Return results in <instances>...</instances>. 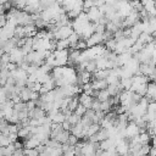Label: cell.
I'll list each match as a JSON object with an SVG mask.
<instances>
[{
    "label": "cell",
    "instance_id": "obj_1",
    "mask_svg": "<svg viewBox=\"0 0 156 156\" xmlns=\"http://www.w3.org/2000/svg\"><path fill=\"white\" fill-rule=\"evenodd\" d=\"M72 33H73V29H72L71 26H63V27H60V28L54 33V39H55V40L67 39Z\"/></svg>",
    "mask_w": 156,
    "mask_h": 156
},
{
    "label": "cell",
    "instance_id": "obj_2",
    "mask_svg": "<svg viewBox=\"0 0 156 156\" xmlns=\"http://www.w3.org/2000/svg\"><path fill=\"white\" fill-rule=\"evenodd\" d=\"M9 55H10V62H13L16 65L21 63L23 61V58H24V55H23V52H22V50L20 48L12 49Z\"/></svg>",
    "mask_w": 156,
    "mask_h": 156
},
{
    "label": "cell",
    "instance_id": "obj_3",
    "mask_svg": "<svg viewBox=\"0 0 156 156\" xmlns=\"http://www.w3.org/2000/svg\"><path fill=\"white\" fill-rule=\"evenodd\" d=\"M85 44H87V48H91V46L102 44V34L94 32L88 39H85Z\"/></svg>",
    "mask_w": 156,
    "mask_h": 156
},
{
    "label": "cell",
    "instance_id": "obj_4",
    "mask_svg": "<svg viewBox=\"0 0 156 156\" xmlns=\"http://www.w3.org/2000/svg\"><path fill=\"white\" fill-rule=\"evenodd\" d=\"M91 80V73L87 72V71H79L77 72V84L78 85H83L87 83H90Z\"/></svg>",
    "mask_w": 156,
    "mask_h": 156
},
{
    "label": "cell",
    "instance_id": "obj_5",
    "mask_svg": "<svg viewBox=\"0 0 156 156\" xmlns=\"http://www.w3.org/2000/svg\"><path fill=\"white\" fill-rule=\"evenodd\" d=\"M85 13H87L88 20H89L90 23H98L99 18H100V16H101L96 6H93V7H90L89 10H87Z\"/></svg>",
    "mask_w": 156,
    "mask_h": 156
},
{
    "label": "cell",
    "instance_id": "obj_6",
    "mask_svg": "<svg viewBox=\"0 0 156 156\" xmlns=\"http://www.w3.org/2000/svg\"><path fill=\"white\" fill-rule=\"evenodd\" d=\"M45 116H46L45 111L43 108H40V107H37V106L33 110L28 111V118L29 119H39V118L45 117Z\"/></svg>",
    "mask_w": 156,
    "mask_h": 156
},
{
    "label": "cell",
    "instance_id": "obj_7",
    "mask_svg": "<svg viewBox=\"0 0 156 156\" xmlns=\"http://www.w3.org/2000/svg\"><path fill=\"white\" fill-rule=\"evenodd\" d=\"M93 100H94V98H91L90 95H87V94H84V93H82V94L78 96V101H79V104H80V105H83L87 110H88V108H90Z\"/></svg>",
    "mask_w": 156,
    "mask_h": 156
},
{
    "label": "cell",
    "instance_id": "obj_8",
    "mask_svg": "<svg viewBox=\"0 0 156 156\" xmlns=\"http://www.w3.org/2000/svg\"><path fill=\"white\" fill-rule=\"evenodd\" d=\"M90 84H91V89L93 90H96V91L107 88V83H106L105 79H99V80L98 79H91L90 80Z\"/></svg>",
    "mask_w": 156,
    "mask_h": 156
},
{
    "label": "cell",
    "instance_id": "obj_9",
    "mask_svg": "<svg viewBox=\"0 0 156 156\" xmlns=\"http://www.w3.org/2000/svg\"><path fill=\"white\" fill-rule=\"evenodd\" d=\"M69 134H71V133H69L68 130H63V129H62L54 139H55L57 143H60V144H66V143H67V139H68V136H69Z\"/></svg>",
    "mask_w": 156,
    "mask_h": 156
},
{
    "label": "cell",
    "instance_id": "obj_10",
    "mask_svg": "<svg viewBox=\"0 0 156 156\" xmlns=\"http://www.w3.org/2000/svg\"><path fill=\"white\" fill-rule=\"evenodd\" d=\"M145 95L155 100V98H156V85H155L154 82H149L146 84V94Z\"/></svg>",
    "mask_w": 156,
    "mask_h": 156
},
{
    "label": "cell",
    "instance_id": "obj_11",
    "mask_svg": "<svg viewBox=\"0 0 156 156\" xmlns=\"http://www.w3.org/2000/svg\"><path fill=\"white\" fill-rule=\"evenodd\" d=\"M101 127H100V124H98V123H91L87 129H85V136L89 139V136H91V135H94L99 129H100ZM84 138V136H83Z\"/></svg>",
    "mask_w": 156,
    "mask_h": 156
},
{
    "label": "cell",
    "instance_id": "obj_12",
    "mask_svg": "<svg viewBox=\"0 0 156 156\" xmlns=\"http://www.w3.org/2000/svg\"><path fill=\"white\" fill-rule=\"evenodd\" d=\"M98 101H100V102H102V101H106V100H108L110 99V94L107 93V90L106 89H102V90H99L98 91V94H96V98H95Z\"/></svg>",
    "mask_w": 156,
    "mask_h": 156
},
{
    "label": "cell",
    "instance_id": "obj_13",
    "mask_svg": "<svg viewBox=\"0 0 156 156\" xmlns=\"http://www.w3.org/2000/svg\"><path fill=\"white\" fill-rule=\"evenodd\" d=\"M49 118L51 119V122H52V123H58V124H61V123L66 119L65 115H63L61 111H58L57 113H55L54 116H51V117H49Z\"/></svg>",
    "mask_w": 156,
    "mask_h": 156
},
{
    "label": "cell",
    "instance_id": "obj_14",
    "mask_svg": "<svg viewBox=\"0 0 156 156\" xmlns=\"http://www.w3.org/2000/svg\"><path fill=\"white\" fill-rule=\"evenodd\" d=\"M68 48H69V43L67 39L56 40V49L55 50H67Z\"/></svg>",
    "mask_w": 156,
    "mask_h": 156
},
{
    "label": "cell",
    "instance_id": "obj_15",
    "mask_svg": "<svg viewBox=\"0 0 156 156\" xmlns=\"http://www.w3.org/2000/svg\"><path fill=\"white\" fill-rule=\"evenodd\" d=\"M29 96H30V90L28 88H26V87L21 88V90H20V98H21V100L23 102H27L29 100Z\"/></svg>",
    "mask_w": 156,
    "mask_h": 156
},
{
    "label": "cell",
    "instance_id": "obj_16",
    "mask_svg": "<svg viewBox=\"0 0 156 156\" xmlns=\"http://www.w3.org/2000/svg\"><path fill=\"white\" fill-rule=\"evenodd\" d=\"M78 105H79L78 96H72V98H71V100H69V102H68L67 110H68V111H71V112H73V111L77 108V106H78Z\"/></svg>",
    "mask_w": 156,
    "mask_h": 156
},
{
    "label": "cell",
    "instance_id": "obj_17",
    "mask_svg": "<svg viewBox=\"0 0 156 156\" xmlns=\"http://www.w3.org/2000/svg\"><path fill=\"white\" fill-rule=\"evenodd\" d=\"M79 39H80V37L73 32V33L67 38V40H68V43H69V48L74 49V46H76V44L78 43V40H79Z\"/></svg>",
    "mask_w": 156,
    "mask_h": 156
},
{
    "label": "cell",
    "instance_id": "obj_18",
    "mask_svg": "<svg viewBox=\"0 0 156 156\" xmlns=\"http://www.w3.org/2000/svg\"><path fill=\"white\" fill-rule=\"evenodd\" d=\"M119 84L122 85V88L124 90H129L132 87V77L130 78H121L119 79Z\"/></svg>",
    "mask_w": 156,
    "mask_h": 156
},
{
    "label": "cell",
    "instance_id": "obj_19",
    "mask_svg": "<svg viewBox=\"0 0 156 156\" xmlns=\"http://www.w3.org/2000/svg\"><path fill=\"white\" fill-rule=\"evenodd\" d=\"M111 110H112V105H111L110 100H106V101L100 102V111H102L104 113H106V112H108Z\"/></svg>",
    "mask_w": 156,
    "mask_h": 156
},
{
    "label": "cell",
    "instance_id": "obj_20",
    "mask_svg": "<svg viewBox=\"0 0 156 156\" xmlns=\"http://www.w3.org/2000/svg\"><path fill=\"white\" fill-rule=\"evenodd\" d=\"M116 40L112 38V39H108V40H106L105 41V44H104V46H105V49L106 50H108V51H113L115 50V48H116Z\"/></svg>",
    "mask_w": 156,
    "mask_h": 156
},
{
    "label": "cell",
    "instance_id": "obj_21",
    "mask_svg": "<svg viewBox=\"0 0 156 156\" xmlns=\"http://www.w3.org/2000/svg\"><path fill=\"white\" fill-rule=\"evenodd\" d=\"M66 119L69 122V124H71V126H74V124H77V123H79V122H80V117H79V116H77V115H76V113H73V112H72V113H71Z\"/></svg>",
    "mask_w": 156,
    "mask_h": 156
},
{
    "label": "cell",
    "instance_id": "obj_22",
    "mask_svg": "<svg viewBox=\"0 0 156 156\" xmlns=\"http://www.w3.org/2000/svg\"><path fill=\"white\" fill-rule=\"evenodd\" d=\"M84 71H87V72H89V73L95 72V71H96V63H95V60H89Z\"/></svg>",
    "mask_w": 156,
    "mask_h": 156
},
{
    "label": "cell",
    "instance_id": "obj_23",
    "mask_svg": "<svg viewBox=\"0 0 156 156\" xmlns=\"http://www.w3.org/2000/svg\"><path fill=\"white\" fill-rule=\"evenodd\" d=\"M45 146L46 147H50V149H56V147H60L61 146V144L60 143H57L55 139H48V141L45 143Z\"/></svg>",
    "mask_w": 156,
    "mask_h": 156
},
{
    "label": "cell",
    "instance_id": "obj_24",
    "mask_svg": "<svg viewBox=\"0 0 156 156\" xmlns=\"http://www.w3.org/2000/svg\"><path fill=\"white\" fill-rule=\"evenodd\" d=\"M85 111H87V108H85V107H84L83 105H80V104H79V105L77 106V108H76V110L73 111V113H76L77 116L82 117V116H83V115L85 113Z\"/></svg>",
    "mask_w": 156,
    "mask_h": 156
},
{
    "label": "cell",
    "instance_id": "obj_25",
    "mask_svg": "<svg viewBox=\"0 0 156 156\" xmlns=\"http://www.w3.org/2000/svg\"><path fill=\"white\" fill-rule=\"evenodd\" d=\"M79 140H78V138L77 136H74L73 134H69V136H68V139H67V145H69V146H74L77 143H78Z\"/></svg>",
    "mask_w": 156,
    "mask_h": 156
},
{
    "label": "cell",
    "instance_id": "obj_26",
    "mask_svg": "<svg viewBox=\"0 0 156 156\" xmlns=\"http://www.w3.org/2000/svg\"><path fill=\"white\" fill-rule=\"evenodd\" d=\"M90 108L93 110V111H100V101H98L95 98H94V100H93V102H91V106H90Z\"/></svg>",
    "mask_w": 156,
    "mask_h": 156
},
{
    "label": "cell",
    "instance_id": "obj_27",
    "mask_svg": "<svg viewBox=\"0 0 156 156\" xmlns=\"http://www.w3.org/2000/svg\"><path fill=\"white\" fill-rule=\"evenodd\" d=\"M5 67H6V69H7L9 72H13L15 69H17V68H18V67H17V65H16V63H13V62H9Z\"/></svg>",
    "mask_w": 156,
    "mask_h": 156
},
{
    "label": "cell",
    "instance_id": "obj_28",
    "mask_svg": "<svg viewBox=\"0 0 156 156\" xmlns=\"http://www.w3.org/2000/svg\"><path fill=\"white\" fill-rule=\"evenodd\" d=\"M156 155V149L155 146H150V150H149V155L147 156H155Z\"/></svg>",
    "mask_w": 156,
    "mask_h": 156
},
{
    "label": "cell",
    "instance_id": "obj_29",
    "mask_svg": "<svg viewBox=\"0 0 156 156\" xmlns=\"http://www.w3.org/2000/svg\"><path fill=\"white\" fill-rule=\"evenodd\" d=\"M2 138H4V134H1V133H0V141H1V139H2Z\"/></svg>",
    "mask_w": 156,
    "mask_h": 156
}]
</instances>
